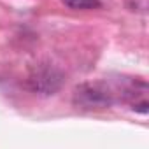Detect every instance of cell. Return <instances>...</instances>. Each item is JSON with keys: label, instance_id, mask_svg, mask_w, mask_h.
<instances>
[{"label": "cell", "instance_id": "3", "mask_svg": "<svg viewBox=\"0 0 149 149\" xmlns=\"http://www.w3.org/2000/svg\"><path fill=\"white\" fill-rule=\"evenodd\" d=\"M61 2L76 11H90V9H98L102 4L100 0H61Z\"/></svg>", "mask_w": 149, "mask_h": 149}, {"label": "cell", "instance_id": "1", "mask_svg": "<svg viewBox=\"0 0 149 149\" xmlns=\"http://www.w3.org/2000/svg\"><path fill=\"white\" fill-rule=\"evenodd\" d=\"M63 84V74L49 65V63H42L37 65L28 77V86L32 91L39 93V95H54Z\"/></svg>", "mask_w": 149, "mask_h": 149}, {"label": "cell", "instance_id": "2", "mask_svg": "<svg viewBox=\"0 0 149 149\" xmlns=\"http://www.w3.org/2000/svg\"><path fill=\"white\" fill-rule=\"evenodd\" d=\"M74 104L83 109H105L112 104V93L98 84H81L74 93Z\"/></svg>", "mask_w": 149, "mask_h": 149}]
</instances>
